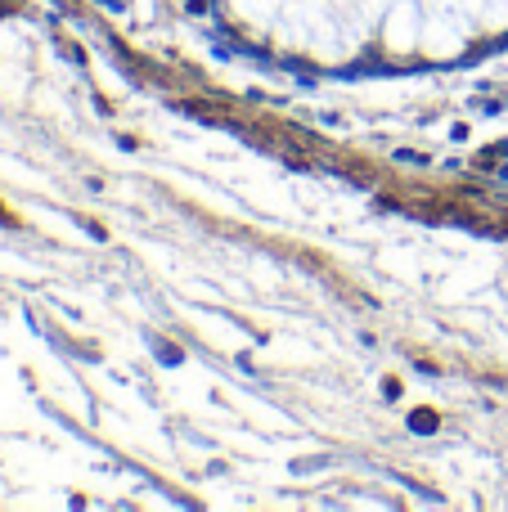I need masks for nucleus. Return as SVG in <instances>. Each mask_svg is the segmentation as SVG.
Segmentation results:
<instances>
[{"mask_svg": "<svg viewBox=\"0 0 508 512\" xmlns=\"http://www.w3.org/2000/svg\"><path fill=\"white\" fill-rule=\"evenodd\" d=\"M212 41L297 81L473 68L508 50V0H203Z\"/></svg>", "mask_w": 508, "mask_h": 512, "instance_id": "nucleus-1", "label": "nucleus"}]
</instances>
